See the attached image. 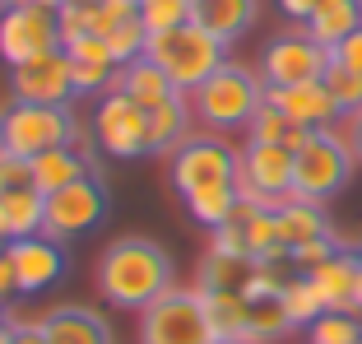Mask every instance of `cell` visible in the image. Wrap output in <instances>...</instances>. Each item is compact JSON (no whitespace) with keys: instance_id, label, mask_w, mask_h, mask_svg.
I'll use <instances>...</instances> for the list:
<instances>
[{"instance_id":"cell-27","label":"cell","mask_w":362,"mask_h":344,"mask_svg":"<svg viewBox=\"0 0 362 344\" xmlns=\"http://www.w3.org/2000/svg\"><path fill=\"white\" fill-rule=\"evenodd\" d=\"M246 140H265V144H288V149H298V144L307 140V130H302L298 121L265 93V103L256 108V117H251V126H246Z\"/></svg>"},{"instance_id":"cell-26","label":"cell","mask_w":362,"mask_h":344,"mask_svg":"<svg viewBox=\"0 0 362 344\" xmlns=\"http://www.w3.org/2000/svg\"><path fill=\"white\" fill-rule=\"evenodd\" d=\"M302 28H307L320 47H339L349 33L362 28V0H320Z\"/></svg>"},{"instance_id":"cell-32","label":"cell","mask_w":362,"mask_h":344,"mask_svg":"<svg viewBox=\"0 0 362 344\" xmlns=\"http://www.w3.org/2000/svg\"><path fill=\"white\" fill-rule=\"evenodd\" d=\"M284 302H288V316H293V326H311L320 312H325V298L316 293V284H311L307 275H298V280L284 289Z\"/></svg>"},{"instance_id":"cell-11","label":"cell","mask_w":362,"mask_h":344,"mask_svg":"<svg viewBox=\"0 0 362 344\" xmlns=\"http://www.w3.org/2000/svg\"><path fill=\"white\" fill-rule=\"evenodd\" d=\"M107 219V186L103 177H84V182L65 186V191L47 195V214H42V233L56 242H75V237L93 233Z\"/></svg>"},{"instance_id":"cell-21","label":"cell","mask_w":362,"mask_h":344,"mask_svg":"<svg viewBox=\"0 0 362 344\" xmlns=\"http://www.w3.org/2000/svg\"><path fill=\"white\" fill-rule=\"evenodd\" d=\"M112 93H126L130 103H139L144 112H153V108H163L168 98H177V84L163 75L149 56H139V61H126V65H121L117 88H112Z\"/></svg>"},{"instance_id":"cell-33","label":"cell","mask_w":362,"mask_h":344,"mask_svg":"<svg viewBox=\"0 0 362 344\" xmlns=\"http://www.w3.org/2000/svg\"><path fill=\"white\" fill-rule=\"evenodd\" d=\"M144 42H149V28H144L139 19H126V23H117V28L107 33V47H112L117 65L139 61V56H144Z\"/></svg>"},{"instance_id":"cell-35","label":"cell","mask_w":362,"mask_h":344,"mask_svg":"<svg viewBox=\"0 0 362 344\" xmlns=\"http://www.w3.org/2000/svg\"><path fill=\"white\" fill-rule=\"evenodd\" d=\"M334 251H339V247H334V237H316V242H307V247L293 251V265H298L302 275H311V270L325 265V260H330Z\"/></svg>"},{"instance_id":"cell-38","label":"cell","mask_w":362,"mask_h":344,"mask_svg":"<svg viewBox=\"0 0 362 344\" xmlns=\"http://www.w3.org/2000/svg\"><path fill=\"white\" fill-rule=\"evenodd\" d=\"M344 140H349L353 159L362 163V112H353V117H344Z\"/></svg>"},{"instance_id":"cell-29","label":"cell","mask_w":362,"mask_h":344,"mask_svg":"<svg viewBox=\"0 0 362 344\" xmlns=\"http://www.w3.org/2000/svg\"><path fill=\"white\" fill-rule=\"evenodd\" d=\"M311 344H358L362 340V312H320L307 326Z\"/></svg>"},{"instance_id":"cell-1","label":"cell","mask_w":362,"mask_h":344,"mask_svg":"<svg viewBox=\"0 0 362 344\" xmlns=\"http://www.w3.org/2000/svg\"><path fill=\"white\" fill-rule=\"evenodd\" d=\"M177 289V270L172 256L149 242V237H117L112 247L98 256V293L112 307L126 312H144L149 302H158L163 293Z\"/></svg>"},{"instance_id":"cell-34","label":"cell","mask_w":362,"mask_h":344,"mask_svg":"<svg viewBox=\"0 0 362 344\" xmlns=\"http://www.w3.org/2000/svg\"><path fill=\"white\" fill-rule=\"evenodd\" d=\"M19 186H33L28 159H19V154H10V149H0V195H5V191H19Z\"/></svg>"},{"instance_id":"cell-25","label":"cell","mask_w":362,"mask_h":344,"mask_svg":"<svg viewBox=\"0 0 362 344\" xmlns=\"http://www.w3.org/2000/svg\"><path fill=\"white\" fill-rule=\"evenodd\" d=\"M251 312H246V344H274L284 335H293V316H288L284 293H246Z\"/></svg>"},{"instance_id":"cell-7","label":"cell","mask_w":362,"mask_h":344,"mask_svg":"<svg viewBox=\"0 0 362 344\" xmlns=\"http://www.w3.org/2000/svg\"><path fill=\"white\" fill-rule=\"evenodd\" d=\"M168 177L181 200L214 186H237V154L218 135H191L177 154H168Z\"/></svg>"},{"instance_id":"cell-10","label":"cell","mask_w":362,"mask_h":344,"mask_svg":"<svg viewBox=\"0 0 362 344\" xmlns=\"http://www.w3.org/2000/svg\"><path fill=\"white\" fill-rule=\"evenodd\" d=\"M325 65H330V47H320L307 28H293L279 33L260 52V79H265V88H293L325 79Z\"/></svg>"},{"instance_id":"cell-42","label":"cell","mask_w":362,"mask_h":344,"mask_svg":"<svg viewBox=\"0 0 362 344\" xmlns=\"http://www.w3.org/2000/svg\"><path fill=\"white\" fill-rule=\"evenodd\" d=\"M14 5H28V0H0V10H14Z\"/></svg>"},{"instance_id":"cell-45","label":"cell","mask_w":362,"mask_h":344,"mask_svg":"<svg viewBox=\"0 0 362 344\" xmlns=\"http://www.w3.org/2000/svg\"><path fill=\"white\" fill-rule=\"evenodd\" d=\"M0 251H5V242H0Z\"/></svg>"},{"instance_id":"cell-19","label":"cell","mask_w":362,"mask_h":344,"mask_svg":"<svg viewBox=\"0 0 362 344\" xmlns=\"http://www.w3.org/2000/svg\"><path fill=\"white\" fill-rule=\"evenodd\" d=\"M28 168H33V186H37L42 195H56V191H65V186H75V182H84V177L98 172L93 163H88V154L75 149V144H61V149L37 154Z\"/></svg>"},{"instance_id":"cell-22","label":"cell","mask_w":362,"mask_h":344,"mask_svg":"<svg viewBox=\"0 0 362 344\" xmlns=\"http://www.w3.org/2000/svg\"><path fill=\"white\" fill-rule=\"evenodd\" d=\"M42 214H47V195L37 186H19V191L0 195V242L10 247L19 237L42 233Z\"/></svg>"},{"instance_id":"cell-12","label":"cell","mask_w":362,"mask_h":344,"mask_svg":"<svg viewBox=\"0 0 362 344\" xmlns=\"http://www.w3.org/2000/svg\"><path fill=\"white\" fill-rule=\"evenodd\" d=\"M93 140L112 159H144L149 154V112L126 93H103L93 112Z\"/></svg>"},{"instance_id":"cell-20","label":"cell","mask_w":362,"mask_h":344,"mask_svg":"<svg viewBox=\"0 0 362 344\" xmlns=\"http://www.w3.org/2000/svg\"><path fill=\"white\" fill-rule=\"evenodd\" d=\"M260 14V0H195L191 19L200 23L204 33H214L223 47H233Z\"/></svg>"},{"instance_id":"cell-13","label":"cell","mask_w":362,"mask_h":344,"mask_svg":"<svg viewBox=\"0 0 362 344\" xmlns=\"http://www.w3.org/2000/svg\"><path fill=\"white\" fill-rule=\"evenodd\" d=\"M14 265V289L19 293H47L65 280V270H70V256H65V242L47 233H33V237H19L5 247Z\"/></svg>"},{"instance_id":"cell-47","label":"cell","mask_w":362,"mask_h":344,"mask_svg":"<svg viewBox=\"0 0 362 344\" xmlns=\"http://www.w3.org/2000/svg\"><path fill=\"white\" fill-rule=\"evenodd\" d=\"M358 344H362V340H358Z\"/></svg>"},{"instance_id":"cell-15","label":"cell","mask_w":362,"mask_h":344,"mask_svg":"<svg viewBox=\"0 0 362 344\" xmlns=\"http://www.w3.org/2000/svg\"><path fill=\"white\" fill-rule=\"evenodd\" d=\"M269 98H274L279 108L288 112V117L298 121L302 130H334L344 121L339 103L330 98V88H325V79H311V84H293V88H265Z\"/></svg>"},{"instance_id":"cell-2","label":"cell","mask_w":362,"mask_h":344,"mask_svg":"<svg viewBox=\"0 0 362 344\" xmlns=\"http://www.w3.org/2000/svg\"><path fill=\"white\" fill-rule=\"evenodd\" d=\"M61 144H75L88 154L84 126L70 112V103L52 108V103H10L0 112V149L19 154V159H37L47 149H61Z\"/></svg>"},{"instance_id":"cell-14","label":"cell","mask_w":362,"mask_h":344,"mask_svg":"<svg viewBox=\"0 0 362 344\" xmlns=\"http://www.w3.org/2000/svg\"><path fill=\"white\" fill-rule=\"evenodd\" d=\"M10 93L14 103H70L75 98V75H70V56L52 52V56H37V61H23L10 65Z\"/></svg>"},{"instance_id":"cell-6","label":"cell","mask_w":362,"mask_h":344,"mask_svg":"<svg viewBox=\"0 0 362 344\" xmlns=\"http://www.w3.org/2000/svg\"><path fill=\"white\" fill-rule=\"evenodd\" d=\"M200 289H172L139 312V344H214Z\"/></svg>"},{"instance_id":"cell-41","label":"cell","mask_w":362,"mask_h":344,"mask_svg":"<svg viewBox=\"0 0 362 344\" xmlns=\"http://www.w3.org/2000/svg\"><path fill=\"white\" fill-rule=\"evenodd\" d=\"M0 344H14V316H0Z\"/></svg>"},{"instance_id":"cell-16","label":"cell","mask_w":362,"mask_h":344,"mask_svg":"<svg viewBox=\"0 0 362 344\" xmlns=\"http://www.w3.org/2000/svg\"><path fill=\"white\" fill-rule=\"evenodd\" d=\"M47 331V344H112V326L103 312L84 302H61L47 316H37Z\"/></svg>"},{"instance_id":"cell-39","label":"cell","mask_w":362,"mask_h":344,"mask_svg":"<svg viewBox=\"0 0 362 344\" xmlns=\"http://www.w3.org/2000/svg\"><path fill=\"white\" fill-rule=\"evenodd\" d=\"M316 5H320V0H279V10H284L288 19H298V23H307Z\"/></svg>"},{"instance_id":"cell-31","label":"cell","mask_w":362,"mask_h":344,"mask_svg":"<svg viewBox=\"0 0 362 344\" xmlns=\"http://www.w3.org/2000/svg\"><path fill=\"white\" fill-rule=\"evenodd\" d=\"M325 88H330V98L339 103L344 117L362 112V75H358V70H349V65H339L334 56H330V65H325Z\"/></svg>"},{"instance_id":"cell-36","label":"cell","mask_w":362,"mask_h":344,"mask_svg":"<svg viewBox=\"0 0 362 344\" xmlns=\"http://www.w3.org/2000/svg\"><path fill=\"white\" fill-rule=\"evenodd\" d=\"M330 56H334L339 65H349V70H358V75H362V28L349 33L339 47H330Z\"/></svg>"},{"instance_id":"cell-43","label":"cell","mask_w":362,"mask_h":344,"mask_svg":"<svg viewBox=\"0 0 362 344\" xmlns=\"http://www.w3.org/2000/svg\"><path fill=\"white\" fill-rule=\"evenodd\" d=\"M214 344H246V340H214Z\"/></svg>"},{"instance_id":"cell-18","label":"cell","mask_w":362,"mask_h":344,"mask_svg":"<svg viewBox=\"0 0 362 344\" xmlns=\"http://www.w3.org/2000/svg\"><path fill=\"white\" fill-rule=\"evenodd\" d=\"M260 280L256 256H237V251H209L200 260V293H251Z\"/></svg>"},{"instance_id":"cell-40","label":"cell","mask_w":362,"mask_h":344,"mask_svg":"<svg viewBox=\"0 0 362 344\" xmlns=\"http://www.w3.org/2000/svg\"><path fill=\"white\" fill-rule=\"evenodd\" d=\"M10 293H19V289H14V265H10V256L0 251V302L10 298Z\"/></svg>"},{"instance_id":"cell-37","label":"cell","mask_w":362,"mask_h":344,"mask_svg":"<svg viewBox=\"0 0 362 344\" xmlns=\"http://www.w3.org/2000/svg\"><path fill=\"white\" fill-rule=\"evenodd\" d=\"M14 344H47L42 321H19V316H14Z\"/></svg>"},{"instance_id":"cell-8","label":"cell","mask_w":362,"mask_h":344,"mask_svg":"<svg viewBox=\"0 0 362 344\" xmlns=\"http://www.w3.org/2000/svg\"><path fill=\"white\" fill-rule=\"evenodd\" d=\"M237 191H242L246 205L279 210L293 195V149L288 144L246 140L242 154H237Z\"/></svg>"},{"instance_id":"cell-23","label":"cell","mask_w":362,"mask_h":344,"mask_svg":"<svg viewBox=\"0 0 362 344\" xmlns=\"http://www.w3.org/2000/svg\"><path fill=\"white\" fill-rule=\"evenodd\" d=\"M274 219H279V237H284L288 256H293L298 247H307V242H316V237H330V219H325V210H320L316 200L288 195V200L274 210Z\"/></svg>"},{"instance_id":"cell-28","label":"cell","mask_w":362,"mask_h":344,"mask_svg":"<svg viewBox=\"0 0 362 344\" xmlns=\"http://www.w3.org/2000/svg\"><path fill=\"white\" fill-rule=\"evenodd\" d=\"M204 312L218 340H246V312H251L246 293H204Z\"/></svg>"},{"instance_id":"cell-30","label":"cell","mask_w":362,"mask_h":344,"mask_svg":"<svg viewBox=\"0 0 362 344\" xmlns=\"http://www.w3.org/2000/svg\"><path fill=\"white\" fill-rule=\"evenodd\" d=\"M135 10H139V23L149 33H168V28L191 23L195 0H135Z\"/></svg>"},{"instance_id":"cell-4","label":"cell","mask_w":362,"mask_h":344,"mask_svg":"<svg viewBox=\"0 0 362 344\" xmlns=\"http://www.w3.org/2000/svg\"><path fill=\"white\" fill-rule=\"evenodd\" d=\"M260 103H265V79L251 75V70L237 65V61L218 65V70H214V75L191 93L195 121H200L204 130H218V135H228V130H246Z\"/></svg>"},{"instance_id":"cell-24","label":"cell","mask_w":362,"mask_h":344,"mask_svg":"<svg viewBox=\"0 0 362 344\" xmlns=\"http://www.w3.org/2000/svg\"><path fill=\"white\" fill-rule=\"evenodd\" d=\"M191 117H195L191 93H177L163 108H153L149 112V154H177L191 140Z\"/></svg>"},{"instance_id":"cell-5","label":"cell","mask_w":362,"mask_h":344,"mask_svg":"<svg viewBox=\"0 0 362 344\" xmlns=\"http://www.w3.org/2000/svg\"><path fill=\"white\" fill-rule=\"evenodd\" d=\"M353 159L344 130H307V140L293 149V195L298 200H334L353 182Z\"/></svg>"},{"instance_id":"cell-17","label":"cell","mask_w":362,"mask_h":344,"mask_svg":"<svg viewBox=\"0 0 362 344\" xmlns=\"http://www.w3.org/2000/svg\"><path fill=\"white\" fill-rule=\"evenodd\" d=\"M316 293L325 298V312H358V284H362V256L353 251H334L325 265L307 275Z\"/></svg>"},{"instance_id":"cell-3","label":"cell","mask_w":362,"mask_h":344,"mask_svg":"<svg viewBox=\"0 0 362 344\" xmlns=\"http://www.w3.org/2000/svg\"><path fill=\"white\" fill-rule=\"evenodd\" d=\"M144 56L177 84V93H195L218 65H228V47L214 33H204L195 19L181 23V28H168V33H149Z\"/></svg>"},{"instance_id":"cell-44","label":"cell","mask_w":362,"mask_h":344,"mask_svg":"<svg viewBox=\"0 0 362 344\" xmlns=\"http://www.w3.org/2000/svg\"><path fill=\"white\" fill-rule=\"evenodd\" d=\"M358 312H362V284H358Z\"/></svg>"},{"instance_id":"cell-9","label":"cell","mask_w":362,"mask_h":344,"mask_svg":"<svg viewBox=\"0 0 362 344\" xmlns=\"http://www.w3.org/2000/svg\"><path fill=\"white\" fill-rule=\"evenodd\" d=\"M65 33L56 10L47 5H14V10H0V61L5 65H23L37 61V56L61 52Z\"/></svg>"},{"instance_id":"cell-46","label":"cell","mask_w":362,"mask_h":344,"mask_svg":"<svg viewBox=\"0 0 362 344\" xmlns=\"http://www.w3.org/2000/svg\"><path fill=\"white\" fill-rule=\"evenodd\" d=\"M358 256H362V251H358Z\"/></svg>"}]
</instances>
